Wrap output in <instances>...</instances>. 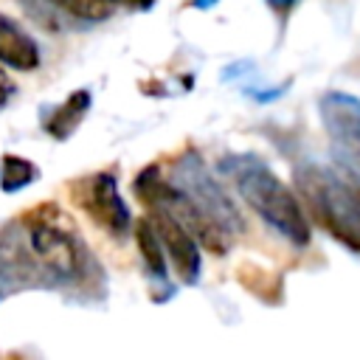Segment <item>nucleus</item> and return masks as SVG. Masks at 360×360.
<instances>
[{"label":"nucleus","instance_id":"nucleus-5","mask_svg":"<svg viewBox=\"0 0 360 360\" xmlns=\"http://www.w3.org/2000/svg\"><path fill=\"white\" fill-rule=\"evenodd\" d=\"M25 14L45 31L62 34L76 28H90L110 20L112 6L104 0H17Z\"/></svg>","mask_w":360,"mask_h":360},{"label":"nucleus","instance_id":"nucleus-4","mask_svg":"<svg viewBox=\"0 0 360 360\" xmlns=\"http://www.w3.org/2000/svg\"><path fill=\"white\" fill-rule=\"evenodd\" d=\"M73 202L110 236L124 239L132 228V214L118 191V177L115 172H96L70 186Z\"/></svg>","mask_w":360,"mask_h":360},{"label":"nucleus","instance_id":"nucleus-7","mask_svg":"<svg viewBox=\"0 0 360 360\" xmlns=\"http://www.w3.org/2000/svg\"><path fill=\"white\" fill-rule=\"evenodd\" d=\"M318 110L332 141L360 155V98L343 90H329L321 98Z\"/></svg>","mask_w":360,"mask_h":360},{"label":"nucleus","instance_id":"nucleus-13","mask_svg":"<svg viewBox=\"0 0 360 360\" xmlns=\"http://www.w3.org/2000/svg\"><path fill=\"white\" fill-rule=\"evenodd\" d=\"M11 93H14V84H11V79H8V73L0 68V110L8 104V98H11Z\"/></svg>","mask_w":360,"mask_h":360},{"label":"nucleus","instance_id":"nucleus-8","mask_svg":"<svg viewBox=\"0 0 360 360\" xmlns=\"http://www.w3.org/2000/svg\"><path fill=\"white\" fill-rule=\"evenodd\" d=\"M0 62L14 70L39 68V45L17 20L6 14H0Z\"/></svg>","mask_w":360,"mask_h":360},{"label":"nucleus","instance_id":"nucleus-1","mask_svg":"<svg viewBox=\"0 0 360 360\" xmlns=\"http://www.w3.org/2000/svg\"><path fill=\"white\" fill-rule=\"evenodd\" d=\"M219 169L233 180L239 197L264 219L278 236L304 248L312 239L307 211L301 208L292 188L253 152H233L219 160Z\"/></svg>","mask_w":360,"mask_h":360},{"label":"nucleus","instance_id":"nucleus-12","mask_svg":"<svg viewBox=\"0 0 360 360\" xmlns=\"http://www.w3.org/2000/svg\"><path fill=\"white\" fill-rule=\"evenodd\" d=\"M264 3L270 6V11H276V14L284 20V17H290V14H292V8H295V3H298V0H264Z\"/></svg>","mask_w":360,"mask_h":360},{"label":"nucleus","instance_id":"nucleus-11","mask_svg":"<svg viewBox=\"0 0 360 360\" xmlns=\"http://www.w3.org/2000/svg\"><path fill=\"white\" fill-rule=\"evenodd\" d=\"M37 166L31 163V160H25V158H20V155H6L3 158V174H0V186H3V191H20V188H25V186H31L34 180H37Z\"/></svg>","mask_w":360,"mask_h":360},{"label":"nucleus","instance_id":"nucleus-14","mask_svg":"<svg viewBox=\"0 0 360 360\" xmlns=\"http://www.w3.org/2000/svg\"><path fill=\"white\" fill-rule=\"evenodd\" d=\"M110 6H132V8H149L155 0H104Z\"/></svg>","mask_w":360,"mask_h":360},{"label":"nucleus","instance_id":"nucleus-2","mask_svg":"<svg viewBox=\"0 0 360 360\" xmlns=\"http://www.w3.org/2000/svg\"><path fill=\"white\" fill-rule=\"evenodd\" d=\"M292 180L312 217L338 242L360 253V183L349 172L321 163L295 166Z\"/></svg>","mask_w":360,"mask_h":360},{"label":"nucleus","instance_id":"nucleus-15","mask_svg":"<svg viewBox=\"0 0 360 360\" xmlns=\"http://www.w3.org/2000/svg\"><path fill=\"white\" fill-rule=\"evenodd\" d=\"M219 0H188V6L191 8H200V11H205V8H211V6H217Z\"/></svg>","mask_w":360,"mask_h":360},{"label":"nucleus","instance_id":"nucleus-10","mask_svg":"<svg viewBox=\"0 0 360 360\" xmlns=\"http://www.w3.org/2000/svg\"><path fill=\"white\" fill-rule=\"evenodd\" d=\"M87 110H90V90H73V93L51 112V118L45 121L48 135H53L56 141H68V138L76 132V127L82 124V118H84Z\"/></svg>","mask_w":360,"mask_h":360},{"label":"nucleus","instance_id":"nucleus-9","mask_svg":"<svg viewBox=\"0 0 360 360\" xmlns=\"http://www.w3.org/2000/svg\"><path fill=\"white\" fill-rule=\"evenodd\" d=\"M135 242H138V250H141V259L146 264V270L152 273V278H158V284H166V276H169V256H166V248L158 236V228L149 217H141L135 219Z\"/></svg>","mask_w":360,"mask_h":360},{"label":"nucleus","instance_id":"nucleus-6","mask_svg":"<svg viewBox=\"0 0 360 360\" xmlns=\"http://www.w3.org/2000/svg\"><path fill=\"white\" fill-rule=\"evenodd\" d=\"M149 219L155 222L158 228V236L166 248V256L172 259L174 264V273L180 276V281L186 284H197L200 281V273H202V253L197 248V239L194 233L169 211L163 208H155L149 211Z\"/></svg>","mask_w":360,"mask_h":360},{"label":"nucleus","instance_id":"nucleus-3","mask_svg":"<svg viewBox=\"0 0 360 360\" xmlns=\"http://www.w3.org/2000/svg\"><path fill=\"white\" fill-rule=\"evenodd\" d=\"M169 183L197 208V214H202L211 225L222 228L228 236H236L245 231V219H242L239 208L233 205V200L225 194L219 180L208 172V166L202 163V158L194 149H188L180 158Z\"/></svg>","mask_w":360,"mask_h":360}]
</instances>
